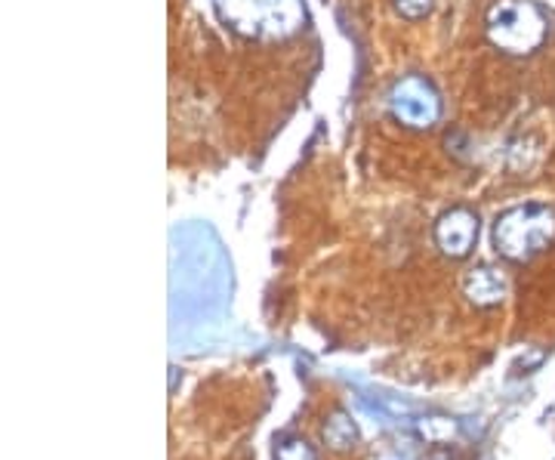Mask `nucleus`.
<instances>
[{
  "mask_svg": "<svg viewBox=\"0 0 555 460\" xmlns=\"http://www.w3.org/2000/svg\"><path fill=\"white\" fill-rule=\"evenodd\" d=\"M494 251L506 263H531L555 244V210L546 204H516L494 220Z\"/></svg>",
  "mask_w": 555,
  "mask_h": 460,
  "instance_id": "nucleus-1",
  "label": "nucleus"
},
{
  "mask_svg": "<svg viewBox=\"0 0 555 460\" xmlns=\"http://www.w3.org/2000/svg\"><path fill=\"white\" fill-rule=\"evenodd\" d=\"M485 35L506 56H534L550 38V20L534 0H494L485 13Z\"/></svg>",
  "mask_w": 555,
  "mask_h": 460,
  "instance_id": "nucleus-2",
  "label": "nucleus"
},
{
  "mask_svg": "<svg viewBox=\"0 0 555 460\" xmlns=\"http://www.w3.org/2000/svg\"><path fill=\"white\" fill-rule=\"evenodd\" d=\"M222 22L250 40H284L294 38L306 10L302 0H217Z\"/></svg>",
  "mask_w": 555,
  "mask_h": 460,
  "instance_id": "nucleus-3",
  "label": "nucleus"
},
{
  "mask_svg": "<svg viewBox=\"0 0 555 460\" xmlns=\"http://www.w3.org/2000/svg\"><path fill=\"white\" fill-rule=\"evenodd\" d=\"M389 115L408 130H429L441 120V97L423 75H404L389 90Z\"/></svg>",
  "mask_w": 555,
  "mask_h": 460,
  "instance_id": "nucleus-4",
  "label": "nucleus"
},
{
  "mask_svg": "<svg viewBox=\"0 0 555 460\" xmlns=\"http://www.w3.org/2000/svg\"><path fill=\"white\" fill-rule=\"evenodd\" d=\"M478 235H481V220H478L473 207H463V204L448 207L436 220V229H433L438 254L448 257V260H466L476 251Z\"/></svg>",
  "mask_w": 555,
  "mask_h": 460,
  "instance_id": "nucleus-5",
  "label": "nucleus"
},
{
  "mask_svg": "<svg viewBox=\"0 0 555 460\" xmlns=\"http://www.w3.org/2000/svg\"><path fill=\"white\" fill-rule=\"evenodd\" d=\"M463 297L476 309H494L509 297V279L496 266L478 263L463 276Z\"/></svg>",
  "mask_w": 555,
  "mask_h": 460,
  "instance_id": "nucleus-6",
  "label": "nucleus"
},
{
  "mask_svg": "<svg viewBox=\"0 0 555 460\" xmlns=\"http://www.w3.org/2000/svg\"><path fill=\"white\" fill-rule=\"evenodd\" d=\"M321 439L324 445L331 448V451H337V455H346V451H352L358 445V426L356 421L349 418V411H331L324 423H321Z\"/></svg>",
  "mask_w": 555,
  "mask_h": 460,
  "instance_id": "nucleus-7",
  "label": "nucleus"
},
{
  "mask_svg": "<svg viewBox=\"0 0 555 460\" xmlns=\"http://www.w3.org/2000/svg\"><path fill=\"white\" fill-rule=\"evenodd\" d=\"M275 460H318V451L302 436H281L275 445Z\"/></svg>",
  "mask_w": 555,
  "mask_h": 460,
  "instance_id": "nucleus-8",
  "label": "nucleus"
},
{
  "mask_svg": "<svg viewBox=\"0 0 555 460\" xmlns=\"http://www.w3.org/2000/svg\"><path fill=\"white\" fill-rule=\"evenodd\" d=\"M392 10H396L401 20L420 22L436 10V0H392Z\"/></svg>",
  "mask_w": 555,
  "mask_h": 460,
  "instance_id": "nucleus-9",
  "label": "nucleus"
},
{
  "mask_svg": "<svg viewBox=\"0 0 555 460\" xmlns=\"http://www.w3.org/2000/svg\"><path fill=\"white\" fill-rule=\"evenodd\" d=\"M177 381H179V368H170V393L177 389Z\"/></svg>",
  "mask_w": 555,
  "mask_h": 460,
  "instance_id": "nucleus-10",
  "label": "nucleus"
},
{
  "mask_svg": "<svg viewBox=\"0 0 555 460\" xmlns=\"http://www.w3.org/2000/svg\"><path fill=\"white\" fill-rule=\"evenodd\" d=\"M429 460H448V458H429Z\"/></svg>",
  "mask_w": 555,
  "mask_h": 460,
  "instance_id": "nucleus-11",
  "label": "nucleus"
}]
</instances>
